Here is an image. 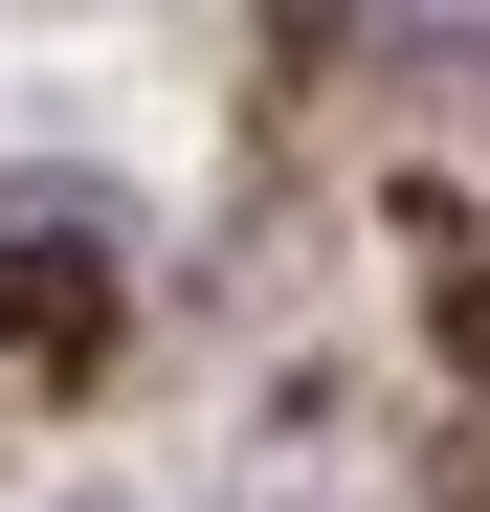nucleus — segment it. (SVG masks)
Returning <instances> with one entry per match:
<instances>
[{
  "instance_id": "nucleus-1",
  "label": "nucleus",
  "mask_w": 490,
  "mask_h": 512,
  "mask_svg": "<svg viewBox=\"0 0 490 512\" xmlns=\"http://www.w3.org/2000/svg\"><path fill=\"white\" fill-rule=\"evenodd\" d=\"M0 334H23V357H90L112 334V201H0Z\"/></svg>"
},
{
  "instance_id": "nucleus-2",
  "label": "nucleus",
  "mask_w": 490,
  "mask_h": 512,
  "mask_svg": "<svg viewBox=\"0 0 490 512\" xmlns=\"http://www.w3.org/2000/svg\"><path fill=\"white\" fill-rule=\"evenodd\" d=\"M335 23H379V45H490V0H335Z\"/></svg>"
}]
</instances>
